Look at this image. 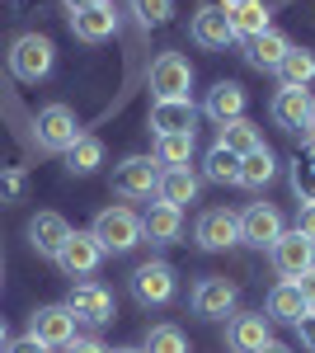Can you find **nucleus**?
Instances as JSON below:
<instances>
[{
    "label": "nucleus",
    "instance_id": "1",
    "mask_svg": "<svg viewBox=\"0 0 315 353\" xmlns=\"http://www.w3.org/2000/svg\"><path fill=\"white\" fill-rule=\"evenodd\" d=\"M52 66H57L52 38H43V33H19V38L10 43V71H14L24 85L48 81V76H52Z\"/></svg>",
    "mask_w": 315,
    "mask_h": 353
},
{
    "label": "nucleus",
    "instance_id": "2",
    "mask_svg": "<svg viewBox=\"0 0 315 353\" xmlns=\"http://www.w3.org/2000/svg\"><path fill=\"white\" fill-rule=\"evenodd\" d=\"M90 236L104 245V254H128L132 245H141V217L132 212V208H104L94 226H90Z\"/></svg>",
    "mask_w": 315,
    "mask_h": 353
},
{
    "label": "nucleus",
    "instance_id": "3",
    "mask_svg": "<svg viewBox=\"0 0 315 353\" xmlns=\"http://www.w3.org/2000/svg\"><path fill=\"white\" fill-rule=\"evenodd\" d=\"M80 137H85V132H80L76 109H66V104H48V109H38V146H43V151L66 156Z\"/></svg>",
    "mask_w": 315,
    "mask_h": 353
},
{
    "label": "nucleus",
    "instance_id": "4",
    "mask_svg": "<svg viewBox=\"0 0 315 353\" xmlns=\"http://www.w3.org/2000/svg\"><path fill=\"white\" fill-rule=\"evenodd\" d=\"M160 184V165L156 156H128V161L113 170V193L128 198V203H146Z\"/></svg>",
    "mask_w": 315,
    "mask_h": 353
},
{
    "label": "nucleus",
    "instance_id": "5",
    "mask_svg": "<svg viewBox=\"0 0 315 353\" xmlns=\"http://www.w3.org/2000/svg\"><path fill=\"white\" fill-rule=\"evenodd\" d=\"M268 259H273V269L283 273V283H296L306 269H315V241H306L301 231H283L278 241L268 245Z\"/></svg>",
    "mask_w": 315,
    "mask_h": 353
},
{
    "label": "nucleus",
    "instance_id": "6",
    "mask_svg": "<svg viewBox=\"0 0 315 353\" xmlns=\"http://www.w3.org/2000/svg\"><path fill=\"white\" fill-rule=\"evenodd\" d=\"M174 269L165 264V259H146V264H136L132 273V297L141 301V306H170L174 301Z\"/></svg>",
    "mask_w": 315,
    "mask_h": 353
},
{
    "label": "nucleus",
    "instance_id": "7",
    "mask_svg": "<svg viewBox=\"0 0 315 353\" xmlns=\"http://www.w3.org/2000/svg\"><path fill=\"white\" fill-rule=\"evenodd\" d=\"M193 90V66L179 52H160L151 61V94L156 99H188Z\"/></svg>",
    "mask_w": 315,
    "mask_h": 353
},
{
    "label": "nucleus",
    "instance_id": "8",
    "mask_svg": "<svg viewBox=\"0 0 315 353\" xmlns=\"http://www.w3.org/2000/svg\"><path fill=\"white\" fill-rule=\"evenodd\" d=\"M28 334L43 344V349H66L76 339V311L61 301V306H43L28 316Z\"/></svg>",
    "mask_w": 315,
    "mask_h": 353
},
{
    "label": "nucleus",
    "instance_id": "9",
    "mask_svg": "<svg viewBox=\"0 0 315 353\" xmlns=\"http://www.w3.org/2000/svg\"><path fill=\"white\" fill-rule=\"evenodd\" d=\"M236 301H240V292H236V283H226V278H198L193 292H188L193 316H203V321H221V316H231Z\"/></svg>",
    "mask_w": 315,
    "mask_h": 353
},
{
    "label": "nucleus",
    "instance_id": "10",
    "mask_svg": "<svg viewBox=\"0 0 315 353\" xmlns=\"http://www.w3.org/2000/svg\"><path fill=\"white\" fill-rule=\"evenodd\" d=\"M193 241L203 245V250H231V245H240V212H231V208H207V212H198Z\"/></svg>",
    "mask_w": 315,
    "mask_h": 353
},
{
    "label": "nucleus",
    "instance_id": "11",
    "mask_svg": "<svg viewBox=\"0 0 315 353\" xmlns=\"http://www.w3.org/2000/svg\"><path fill=\"white\" fill-rule=\"evenodd\" d=\"M66 306L76 311V321L85 325H108L113 321V292H108L104 283H94V278H80L76 288H71V297Z\"/></svg>",
    "mask_w": 315,
    "mask_h": 353
},
{
    "label": "nucleus",
    "instance_id": "12",
    "mask_svg": "<svg viewBox=\"0 0 315 353\" xmlns=\"http://www.w3.org/2000/svg\"><path fill=\"white\" fill-rule=\"evenodd\" d=\"M57 264L66 278H90V273L104 264V245L94 241L90 231H71L66 245H61V254H57Z\"/></svg>",
    "mask_w": 315,
    "mask_h": 353
},
{
    "label": "nucleus",
    "instance_id": "13",
    "mask_svg": "<svg viewBox=\"0 0 315 353\" xmlns=\"http://www.w3.org/2000/svg\"><path fill=\"white\" fill-rule=\"evenodd\" d=\"M283 231H287V226H283V212H278L273 203H250V208L240 212V241H245V245L268 250Z\"/></svg>",
    "mask_w": 315,
    "mask_h": 353
},
{
    "label": "nucleus",
    "instance_id": "14",
    "mask_svg": "<svg viewBox=\"0 0 315 353\" xmlns=\"http://www.w3.org/2000/svg\"><path fill=\"white\" fill-rule=\"evenodd\" d=\"M268 339H273V321L263 311H240V316H231V325H226L231 353H259Z\"/></svg>",
    "mask_w": 315,
    "mask_h": 353
},
{
    "label": "nucleus",
    "instance_id": "15",
    "mask_svg": "<svg viewBox=\"0 0 315 353\" xmlns=\"http://www.w3.org/2000/svg\"><path fill=\"white\" fill-rule=\"evenodd\" d=\"M151 132L156 137H174V132H198V109L193 99H156L146 113Z\"/></svg>",
    "mask_w": 315,
    "mask_h": 353
},
{
    "label": "nucleus",
    "instance_id": "16",
    "mask_svg": "<svg viewBox=\"0 0 315 353\" xmlns=\"http://www.w3.org/2000/svg\"><path fill=\"white\" fill-rule=\"evenodd\" d=\"M193 43L198 48H207V52H221L226 43H236V33H231V19H226V10L221 5H203V10H193Z\"/></svg>",
    "mask_w": 315,
    "mask_h": 353
},
{
    "label": "nucleus",
    "instance_id": "17",
    "mask_svg": "<svg viewBox=\"0 0 315 353\" xmlns=\"http://www.w3.org/2000/svg\"><path fill=\"white\" fill-rule=\"evenodd\" d=\"M311 90H278L273 94V104H268V113H273V123L283 128V132H306V123H311Z\"/></svg>",
    "mask_w": 315,
    "mask_h": 353
},
{
    "label": "nucleus",
    "instance_id": "18",
    "mask_svg": "<svg viewBox=\"0 0 315 353\" xmlns=\"http://www.w3.org/2000/svg\"><path fill=\"white\" fill-rule=\"evenodd\" d=\"M245 104H250V94H245V85L236 81H221L207 90V104H203V113H207L216 128H226V123H236V118H245Z\"/></svg>",
    "mask_w": 315,
    "mask_h": 353
},
{
    "label": "nucleus",
    "instance_id": "19",
    "mask_svg": "<svg viewBox=\"0 0 315 353\" xmlns=\"http://www.w3.org/2000/svg\"><path fill=\"white\" fill-rule=\"evenodd\" d=\"M71 236V221L61 217V212H38V217L28 221V245L43 254V259H57L61 254V245Z\"/></svg>",
    "mask_w": 315,
    "mask_h": 353
},
{
    "label": "nucleus",
    "instance_id": "20",
    "mask_svg": "<svg viewBox=\"0 0 315 353\" xmlns=\"http://www.w3.org/2000/svg\"><path fill=\"white\" fill-rule=\"evenodd\" d=\"M292 52L287 33H278V28H263L254 38H245V61L254 66V71H278V61Z\"/></svg>",
    "mask_w": 315,
    "mask_h": 353
},
{
    "label": "nucleus",
    "instance_id": "21",
    "mask_svg": "<svg viewBox=\"0 0 315 353\" xmlns=\"http://www.w3.org/2000/svg\"><path fill=\"white\" fill-rule=\"evenodd\" d=\"M141 236L156 241V245H174L184 236V212L170 208V203H151V208L141 212Z\"/></svg>",
    "mask_w": 315,
    "mask_h": 353
},
{
    "label": "nucleus",
    "instance_id": "22",
    "mask_svg": "<svg viewBox=\"0 0 315 353\" xmlns=\"http://www.w3.org/2000/svg\"><path fill=\"white\" fill-rule=\"evenodd\" d=\"M198 198V174L179 165V170H160V184H156V203H170V208H179L184 212V203Z\"/></svg>",
    "mask_w": 315,
    "mask_h": 353
},
{
    "label": "nucleus",
    "instance_id": "23",
    "mask_svg": "<svg viewBox=\"0 0 315 353\" xmlns=\"http://www.w3.org/2000/svg\"><path fill=\"white\" fill-rule=\"evenodd\" d=\"M71 33H76L80 43H104L118 33V14H113V5H94V10H85V14H71Z\"/></svg>",
    "mask_w": 315,
    "mask_h": 353
},
{
    "label": "nucleus",
    "instance_id": "24",
    "mask_svg": "<svg viewBox=\"0 0 315 353\" xmlns=\"http://www.w3.org/2000/svg\"><path fill=\"white\" fill-rule=\"evenodd\" d=\"M278 85H287V90H311L315 81V52L311 48H292L283 61H278Z\"/></svg>",
    "mask_w": 315,
    "mask_h": 353
},
{
    "label": "nucleus",
    "instance_id": "25",
    "mask_svg": "<svg viewBox=\"0 0 315 353\" xmlns=\"http://www.w3.org/2000/svg\"><path fill=\"white\" fill-rule=\"evenodd\" d=\"M306 311V297H301V288L296 283H278L273 292H268V321H283V325H296V316Z\"/></svg>",
    "mask_w": 315,
    "mask_h": 353
},
{
    "label": "nucleus",
    "instance_id": "26",
    "mask_svg": "<svg viewBox=\"0 0 315 353\" xmlns=\"http://www.w3.org/2000/svg\"><path fill=\"white\" fill-rule=\"evenodd\" d=\"M273 174H278V156L259 146V151H250V156H240V184L245 189H263V184H273Z\"/></svg>",
    "mask_w": 315,
    "mask_h": 353
},
{
    "label": "nucleus",
    "instance_id": "27",
    "mask_svg": "<svg viewBox=\"0 0 315 353\" xmlns=\"http://www.w3.org/2000/svg\"><path fill=\"white\" fill-rule=\"evenodd\" d=\"M226 19H231V33H236V38H254V33H263V28H273L263 0H245V5H236V10H226Z\"/></svg>",
    "mask_w": 315,
    "mask_h": 353
},
{
    "label": "nucleus",
    "instance_id": "28",
    "mask_svg": "<svg viewBox=\"0 0 315 353\" xmlns=\"http://www.w3.org/2000/svg\"><path fill=\"white\" fill-rule=\"evenodd\" d=\"M193 141L198 132H174V137H156V165L160 170H179L193 161Z\"/></svg>",
    "mask_w": 315,
    "mask_h": 353
},
{
    "label": "nucleus",
    "instance_id": "29",
    "mask_svg": "<svg viewBox=\"0 0 315 353\" xmlns=\"http://www.w3.org/2000/svg\"><path fill=\"white\" fill-rule=\"evenodd\" d=\"M226 151H236V156H250V151H259L263 146V132L250 123V118H236V123H226L221 128V137H216Z\"/></svg>",
    "mask_w": 315,
    "mask_h": 353
},
{
    "label": "nucleus",
    "instance_id": "30",
    "mask_svg": "<svg viewBox=\"0 0 315 353\" xmlns=\"http://www.w3.org/2000/svg\"><path fill=\"white\" fill-rule=\"evenodd\" d=\"M203 179H212V184H240V156L216 141L207 151V161H203Z\"/></svg>",
    "mask_w": 315,
    "mask_h": 353
},
{
    "label": "nucleus",
    "instance_id": "31",
    "mask_svg": "<svg viewBox=\"0 0 315 353\" xmlns=\"http://www.w3.org/2000/svg\"><path fill=\"white\" fill-rule=\"evenodd\" d=\"M99 165H104V141L99 137H80L76 146L66 151V170L71 174H94Z\"/></svg>",
    "mask_w": 315,
    "mask_h": 353
},
{
    "label": "nucleus",
    "instance_id": "32",
    "mask_svg": "<svg viewBox=\"0 0 315 353\" xmlns=\"http://www.w3.org/2000/svg\"><path fill=\"white\" fill-rule=\"evenodd\" d=\"M141 353H188V339L179 325H151L146 330V344Z\"/></svg>",
    "mask_w": 315,
    "mask_h": 353
},
{
    "label": "nucleus",
    "instance_id": "33",
    "mask_svg": "<svg viewBox=\"0 0 315 353\" xmlns=\"http://www.w3.org/2000/svg\"><path fill=\"white\" fill-rule=\"evenodd\" d=\"M24 193H28V170L24 165L0 170V203H24Z\"/></svg>",
    "mask_w": 315,
    "mask_h": 353
},
{
    "label": "nucleus",
    "instance_id": "34",
    "mask_svg": "<svg viewBox=\"0 0 315 353\" xmlns=\"http://www.w3.org/2000/svg\"><path fill=\"white\" fill-rule=\"evenodd\" d=\"M292 193L301 198V203H315V165L311 161H292Z\"/></svg>",
    "mask_w": 315,
    "mask_h": 353
},
{
    "label": "nucleus",
    "instance_id": "35",
    "mask_svg": "<svg viewBox=\"0 0 315 353\" xmlns=\"http://www.w3.org/2000/svg\"><path fill=\"white\" fill-rule=\"evenodd\" d=\"M296 334H301V349L315 353V306H306V311L296 316Z\"/></svg>",
    "mask_w": 315,
    "mask_h": 353
},
{
    "label": "nucleus",
    "instance_id": "36",
    "mask_svg": "<svg viewBox=\"0 0 315 353\" xmlns=\"http://www.w3.org/2000/svg\"><path fill=\"white\" fill-rule=\"evenodd\" d=\"M292 231H301L306 241H315V203H301V208H296V226H292Z\"/></svg>",
    "mask_w": 315,
    "mask_h": 353
},
{
    "label": "nucleus",
    "instance_id": "37",
    "mask_svg": "<svg viewBox=\"0 0 315 353\" xmlns=\"http://www.w3.org/2000/svg\"><path fill=\"white\" fill-rule=\"evenodd\" d=\"M136 5H141V14H146V19H170V14H174V0H136Z\"/></svg>",
    "mask_w": 315,
    "mask_h": 353
},
{
    "label": "nucleus",
    "instance_id": "38",
    "mask_svg": "<svg viewBox=\"0 0 315 353\" xmlns=\"http://www.w3.org/2000/svg\"><path fill=\"white\" fill-rule=\"evenodd\" d=\"M0 353H48V349H43V344H38L33 334H24V339H10V344H5Z\"/></svg>",
    "mask_w": 315,
    "mask_h": 353
},
{
    "label": "nucleus",
    "instance_id": "39",
    "mask_svg": "<svg viewBox=\"0 0 315 353\" xmlns=\"http://www.w3.org/2000/svg\"><path fill=\"white\" fill-rule=\"evenodd\" d=\"M296 288H301L306 306H315V269H306V273H301V278H296Z\"/></svg>",
    "mask_w": 315,
    "mask_h": 353
},
{
    "label": "nucleus",
    "instance_id": "40",
    "mask_svg": "<svg viewBox=\"0 0 315 353\" xmlns=\"http://www.w3.org/2000/svg\"><path fill=\"white\" fill-rule=\"evenodd\" d=\"M66 353H108V349L99 344V339H71V344H66Z\"/></svg>",
    "mask_w": 315,
    "mask_h": 353
},
{
    "label": "nucleus",
    "instance_id": "41",
    "mask_svg": "<svg viewBox=\"0 0 315 353\" xmlns=\"http://www.w3.org/2000/svg\"><path fill=\"white\" fill-rule=\"evenodd\" d=\"M71 14H85V10H94V5H108V0H61Z\"/></svg>",
    "mask_w": 315,
    "mask_h": 353
},
{
    "label": "nucleus",
    "instance_id": "42",
    "mask_svg": "<svg viewBox=\"0 0 315 353\" xmlns=\"http://www.w3.org/2000/svg\"><path fill=\"white\" fill-rule=\"evenodd\" d=\"M259 353H292V349H287V344H273V339H268V344H263Z\"/></svg>",
    "mask_w": 315,
    "mask_h": 353
},
{
    "label": "nucleus",
    "instance_id": "43",
    "mask_svg": "<svg viewBox=\"0 0 315 353\" xmlns=\"http://www.w3.org/2000/svg\"><path fill=\"white\" fill-rule=\"evenodd\" d=\"M10 344V330H5V316H0V349Z\"/></svg>",
    "mask_w": 315,
    "mask_h": 353
},
{
    "label": "nucleus",
    "instance_id": "44",
    "mask_svg": "<svg viewBox=\"0 0 315 353\" xmlns=\"http://www.w3.org/2000/svg\"><path fill=\"white\" fill-rule=\"evenodd\" d=\"M236 5H245V0H221V10H236Z\"/></svg>",
    "mask_w": 315,
    "mask_h": 353
},
{
    "label": "nucleus",
    "instance_id": "45",
    "mask_svg": "<svg viewBox=\"0 0 315 353\" xmlns=\"http://www.w3.org/2000/svg\"><path fill=\"white\" fill-rule=\"evenodd\" d=\"M306 132H311V137H315V104H311V123H306Z\"/></svg>",
    "mask_w": 315,
    "mask_h": 353
},
{
    "label": "nucleus",
    "instance_id": "46",
    "mask_svg": "<svg viewBox=\"0 0 315 353\" xmlns=\"http://www.w3.org/2000/svg\"><path fill=\"white\" fill-rule=\"evenodd\" d=\"M108 353H141V349H108Z\"/></svg>",
    "mask_w": 315,
    "mask_h": 353
},
{
    "label": "nucleus",
    "instance_id": "47",
    "mask_svg": "<svg viewBox=\"0 0 315 353\" xmlns=\"http://www.w3.org/2000/svg\"><path fill=\"white\" fill-rule=\"evenodd\" d=\"M0 269H5V254H0Z\"/></svg>",
    "mask_w": 315,
    "mask_h": 353
}]
</instances>
